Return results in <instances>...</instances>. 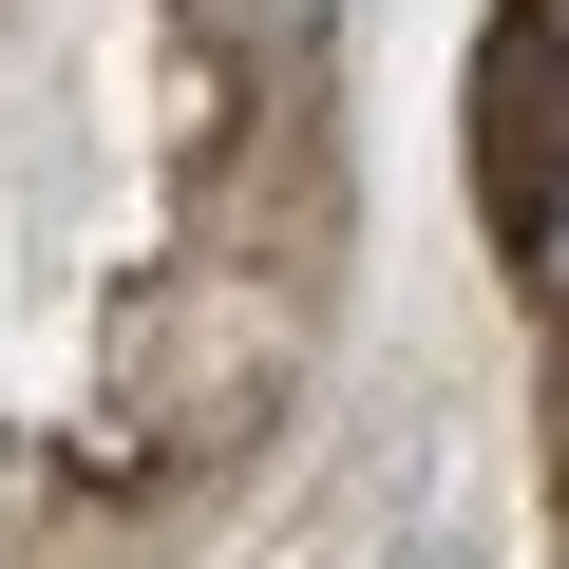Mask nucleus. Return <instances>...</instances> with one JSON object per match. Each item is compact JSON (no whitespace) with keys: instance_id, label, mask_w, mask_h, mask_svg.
<instances>
[{"instance_id":"f03ea898","label":"nucleus","mask_w":569,"mask_h":569,"mask_svg":"<svg viewBox=\"0 0 569 569\" xmlns=\"http://www.w3.org/2000/svg\"><path fill=\"white\" fill-rule=\"evenodd\" d=\"M531 247H550V284H569V190H550V209H531Z\"/></svg>"},{"instance_id":"f257e3e1","label":"nucleus","mask_w":569,"mask_h":569,"mask_svg":"<svg viewBox=\"0 0 569 569\" xmlns=\"http://www.w3.org/2000/svg\"><path fill=\"white\" fill-rule=\"evenodd\" d=\"M209 39H266V58H305V39H323V0H209Z\"/></svg>"},{"instance_id":"7ed1b4c3","label":"nucleus","mask_w":569,"mask_h":569,"mask_svg":"<svg viewBox=\"0 0 569 569\" xmlns=\"http://www.w3.org/2000/svg\"><path fill=\"white\" fill-rule=\"evenodd\" d=\"M550 39H569V0H550Z\"/></svg>"}]
</instances>
